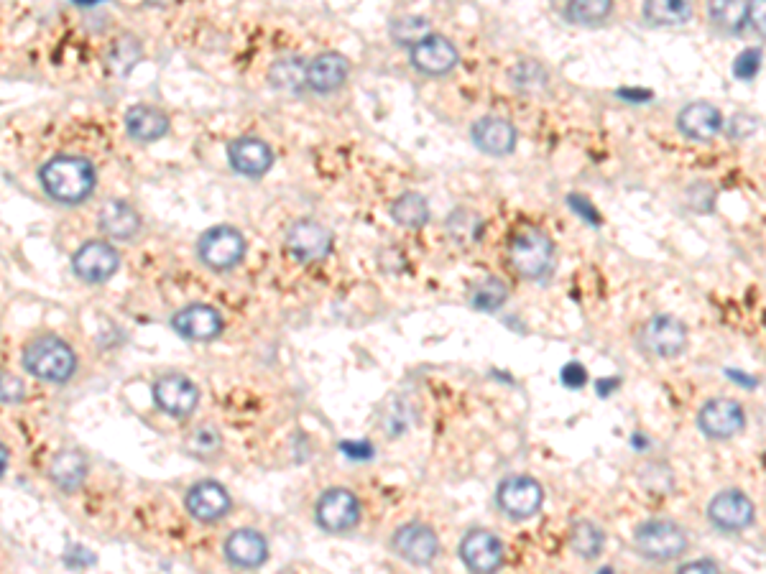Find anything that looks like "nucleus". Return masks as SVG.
Listing matches in <instances>:
<instances>
[{"instance_id":"4c0bfd02","label":"nucleus","mask_w":766,"mask_h":574,"mask_svg":"<svg viewBox=\"0 0 766 574\" xmlns=\"http://www.w3.org/2000/svg\"><path fill=\"white\" fill-rule=\"evenodd\" d=\"M138 59H141V44H138V39L123 36L121 41H115L113 52H110V62H113V67L118 69V72H131L138 64Z\"/></svg>"},{"instance_id":"cd10ccee","label":"nucleus","mask_w":766,"mask_h":574,"mask_svg":"<svg viewBox=\"0 0 766 574\" xmlns=\"http://www.w3.org/2000/svg\"><path fill=\"white\" fill-rule=\"evenodd\" d=\"M641 18L654 29H675L692 18V0H644Z\"/></svg>"},{"instance_id":"58836bf2","label":"nucleus","mask_w":766,"mask_h":574,"mask_svg":"<svg viewBox=\"0 0 766 574\" xmlns=\"http://www.w3.org/2000/svg\"><path fill=\"white\" fill-rule=\"evenodd\" d=\"M761 69V49L756 46H749L744 52L738 54L736 62H733V74H736V80L741 82H751L759 74Z\"/></svg>"},{"instance_id":"c756f323","label":"nucleus","mask_w":766,"mask_h":574,"mask_svg":"<svg viewBox=\"0 0 766 574\" xmlns=\"http://www.w3.org/2000/svg\"><path fill=\"white\" fill-rule=\"evenodd\" d=\"M391 220L406 230H419L429 222L427 197L419 192H404L391 202Z\"/></svg>"},{"instance_id":"a878e982","label":"nucleus","mask_w":766,"mask_h":574,"mask_svg":"<svg viewBox=\"0 0 766 574\" xmlns=\"http://www.w3.org/2000/svg\"><path fill=\"white\" fill-rule=\"evenodd\" d=\"M126 133L136 143H156L169 133L172 123H169V115L164 110L154 108V105H133L126 113Z\"/></svg>"},{"instance_id":"ddd939ff","label":"nucleus","mask_w":766,"mask_h":574,"mask_svg":"<svg viewBox=\"0 0 766 574\" xmlns=\"http://www.w3.org/2000/svg\"><path fill=\"white\" fill-rule=\"evenodd\" d=\"M708 521L723 534H741L756 521V506L744 490L726 488L708 503Z\"/></svg>"},{"instance_id":"ea45409f","label":"nucleus","mask_w":766,"mask_h":574,"mask_svg":"<svg viewBox=\"0 0 766 574\" xmlns=\"http://www.w3.org/2000/svg\"><path fill=\"white\" fill-rule=\"evenodd\" d=\"M746 26L766 41V0H746Z\"/></svg>"},{"instance_id":"473e14b6","label":"nucleus","mask_w":766,"mask_h":574,"mask_svg":"<svg viewBox=\"0 0 766 574\" xmlns=\"http://www.w3.org/2000/svg\"><path fill=\"white\" fill-rule=\"evenodd\" d=\"M708 16L721 34H741L746 29V0H710Z\"/></svg>"},{"instance_id":"2eb2a0df","label":"nucleus","mask_w":766,"mask_h":574,"mask_svg":"<svg viewBox=\"0 0 766 574\" xmlns=\"http://www.w3.org/2000/svg\"><path fill=\"white\" fill-rule=\"evenodd\" d=\"M284 245L294 261L315 263L330 256L332 233L325 228V225H322V222L304 217V220H297L289 225Z\"/></svg>"},{"instance_id":"1a4fd4ad","label":"nucleus","mask_w":766,"mask_h":574,"mask_svg":"<svg viewBox=\"0 0 766 574\" xmlns=\"http://www.w3.org/2000/svg\"><path fill=\"white\" fill-rule=\"evenodd\" d=\"M389 546L396 557L404 559L412 567H432L442 549L437 531L422 521L401 523L399 529L391 534Z\"/></svg>"},{"instance_id":"f3484780","label":"nucleus","mask_w":766,"mask_h":574,"mask_svg":"<svg viewBox=\"0 0 766 574\" xmlns=\"http://www.w3.org/2000/svg\"><path fill=\"white\" fill-rule=\"evenodd\" d=\"M184 508L195 521L218 523L233 511V498L223 483L205 478L189 485L187 495H184Z\"/></svg>"},{"instance_id":"423d86ee","label":"nucleus","mask_w":766,"mask_h":574,"mask_svg":"<svg viewBox=\"0 0 766 574\" xmlns=\"http://www.w3.org/2000/svg\"><path fill=\"white\" fill-rule=\"evenodd\" d=\"M690 345V330L675 314H654L639 330V347L659 360H675Z\"/></svg>"},{"instance_id":"dca6fc26","label":"nucleus","mask_w":766,"mask_h":574,"mask_svg":"<svg viewBox=\"0 0 766 574\" xmlns=\"http://www.w3.org/2000/svg\"><path fill=\"white\" fill-rule=\"evenodd\" d=\"M169 327L187 342H212L225 330L223 314L210 304H187L169 319Z\"/></svg>"},{"instance_id":"a18cd8bd","label":"nucleus","mask_w":766,"mask_h":574,"mask_svg":"<svg viewBox=\"0 0 766 574\" xmlns=\"http://www.w3.org/2000/svg\"><path fill=\"white\" fill-rule=\"evenodd\" d=\"M618 97H624V100H631V103H644V100H649V92H641V90H618Z\"/></svg>"},{"instance_id":"f257e3e1","label":"nucleus","mask_w":766,"mask_h":574,"mask_svg":"<svg viewBox=\"0 0 766 574\" xmlns=\"http://www.w3.org/2000/svg\"><path fill=\"white\" fill-rule=\"evenodd\" d=\"M39 184L49 199L57 205L77 207L82 205L98 184L95 166L82 156H54L39 169Z\"/></svg>"},{"instance_id":"f704fd0d","label":"nucleus","mask_w":766,"mask_h":574,"mask_svg":"<svg viewBox=\"0 0 766 574\" xmlns=\"http://www.w3.org/2000/svg\"><path fill=\"white\" fill-rule=\"evenodd\" d=\"M269 82L276 90L297 92L307 87V64L299 57H284L276 59L269 67Z\"/></svg>"},{"instance_id":"b1692460","label":"nucleus","mask_w":766,"mask_h":574,"mask_svg":"<svg viewBox=\"0 0 766 574\" xmlns=\"http://www.w3.org/2000/svg\"><path fill=\"white\" fill-rule=\"evenodd\" d=\"M141 215L126 199H108L98 212V228L110 240H131L141 233Z\"/></svg>"},{"instance_id":"f8f14e48","label":"nucleus","mask_w":766,"mask_h":574,"mask_svg":"<svg viewBox=\"0 0 766 574\" xmlns=\"http://www.w3.org/2000/svg\"><path fill=\"white\" fill-rule=\"evenodd\" d=\"M121 268V256L108 240H85L72 256V273L87 286H103Z\"/></svg>"},{"instance_id":"9d476101","label":"nucleus","mask_w":766,"mask_h":574,"mask_svg":"<svg viewBox=\"0 0 766 574\" xmlns=\"http://www.w3.org/2000/svg\"><path fill=\"white\" fill-rule=\"evenodd\" d=\"M749 419H746L744 406L738 404L736 398L715 396L708 398L698 411V429L703 437L713 439V442H728L736 439L744 432Z\"/></svg>"},{"instance_id":"f03ea898","label":"nucleus","mask_w":766,"mask_h":574,"mask_svg":"<svg viewBox=\"0 0 766 574\" xmlns=\"http://www.w3.org/2000/svg\"><path fill=\"white\" fill-rule=\"evenodd\" d=\"M21 365L36 381L64 386L77 376V353L59 335L39 332L23 345Z\"/></svg>"},{"instance_id":"72a5a7b5","label":"nucleus","mask_w":766,"mask_h":574,"mask_svg":"<svg viewBox=\"0 0 766 574\" xmlns=\"http://www.w3.org/2000/svg\"><path fill=\"white\" fill-rule=\"evenodd\" d=\"M506 299H509V289L501 279L496 276H488V279L478 281V284L470 289L468 294V304L475 309V312H498V309L504 307Z\"/></svg>"},{"instance_id":"5701e85b","label":"nucleus","mask_w":766,"mask_h":574,"mask_svg":"<svg viewBox=\"0 0 766 574\" xmlns=\"http://www.w3.org/2000/svg\"><path fill=\"white\" fill-rule=\"evenodd\" d=\"M350 77V62L338 52H320L307 62V87L317 95L340 90Z\"/></svg>"},{"instance_id":"6e6552de","label":"nucleus","mask_w":766,"mask_h":574,"mask_svg":"<svg viewBox=\"0 0 766 574\" xmlns=\"http://www.w3.org/2000/svg\"><path fill=\"white\" fill-rule=\"evenodd\" d=\"M363 518V506L358 495L348 488L322 490L315 503V523L325 534H348Z\"/></svg>"},{"instance_id":"7ed1b4c3","label":"nucleus","mask_w":766,"mask_h":574,"mask_svg":"<svg viewBox=\"0 0 766 574\" xmlns=\"http://www.w3.org/2000/svg\"><path fill=\"white\" fill-rule=\"evenodd\" d=\"M634 549L646 562L669 564L685 557V552L690 549V536L677 521L649 518V521L636 526Z\"/></svg>"},{"instance_id":"c03bdc74","label":"nucleus","mask_w":766,"mask_h":574,"mask_svg":"<svg viewBox=\"0 0 766 574\" xmlns=\"http://www.w3.org/2000/svg\"><path fill=\"white\" fill-rule=\"evenodd\" d=\"M695 569H705V572H718V564L713 559H698V562H685L680 564V572H695Z\"/></svg>"},{"instance_id":"37998d69","label":"nucleus","mask_w":766,"mask_h":574,"mask_svg":"<svg viewBox=\"0 0 766 574\" xmlns=\"http://www.w3.org/2000/svg\"><path fill=\"white\" fill-rule=\"evenodd\" d=\"M567 202H570L572 210L578 212V215L583 217L585 222H590L593 228H598V225H601V215H598V210H595V207L590 205L588 199L580 197V194H570V199H567Z\"/></svg>"},{"instance_id":"39448f33","label":"nucleus","mask_w":766,"mask_h":574,"mask_svg":"<svg viewBox=\"0 0 766 574\" xmlns=\"http://www.w3.org/2000/svg\"><path fill=\"white\" fill-rule=\"evenodd\" d=\"M248 243L243 233L233 225H215L207 228L197 240V258L205 268L215 273L233 271L246 258Z\"/></svg>"},{"instance_id":"7c9ffc66","label":"nucleus","mask_w":766,"mask_h":574,"mask_svg":"<svg viewBox=\"0 0 766 574\" xmlns=\"http://www.w3.org/2000/svg\"><path fill=\"white\" fill-rule=\"evenodd\" d=\"M447 235L452 238V243L460 245V248H470L478 240L483 238V217L478 212L468 210V207H458L452 210L450 217L445 220Z\"/></svg>"},{"instance_id":"49530a36","label":"nucleus","mask_w":766,"mask_h":574,"mask_svg":"<svg viewBox=\"0 0 766 574\" xmlns=\"http://www.w3.org/2000/svg\"><path fill=\"white\" fill-rule=\"evenodd\" d=\"M8 470V447H6V444H3V472H6Z\"/></svg>"},{"instance_id":"79ce46f5","label":"nucleus","mask_w":766,"mask_h":574,"mask_svg":"<svg viewBox=\"0 0 766 574\" xmlns=\"http://www.w3.org/2000/svg\"><path fill=\"white\" fill-rule=\"evenodd\" d=\"M26 396V388H23V381L8 370H3V404H18Z\"/></svg>"},{"instance_id":"412c9836","label":"nucleus","mask_w":766,"mask_h":574,"mask_svg":"<svg viewBox=\"0 0 766 574\" xmlns=\"http://www.w3.org/2000/svg\"><path fill=\"white\" fill-rule=\"evenodd\" d=\"M470 138H473L478 151H483L486 156L501 159V156L514 154L519 133H516L511 120L498 118V115H483V118L475 120L473 128H470Z\"/></svg>"},{"instance_id":"2f4dec72","label":"nucleus","mask_w":766,"mask_h":574,"mask_svg":"<svg viewBox=\"0 0 766 574\" xmlns=\"http://www.w3.org/2000/svg\"><path fill=\"white\" fill-rule=\"evenodd\" d=\"M613 16V0H567L565 18L572 26L598 29Z\"/></svg>"},{"instance_id":"a211bd4d","label":"nucleus","mask_w":766,"mask_h":574,"mask_svg":"<svg viewBox=\"0 0 766 574\" xmlns=\"http://www.w3.org/2000/svg\"><path fill=\"white\" fill-rule=\"evenodd\" d=\"M409 62L424 77H445L458 67L460 54L450 39L429 34L409 49Z\"/></svg>"},{"instance_id":"4be33fe9","label":"nucleus","mask_w":766,"mask_h":574,"mask_svg":"<svg viewBox=\"0 0 766 574\" xmlns=\"http://www.w3.org/2000/svg\"><path fill=\"white\" fill-rule=\"evenodd\" d=\"M723 126H726V120H723L721 110L715 108L713 103H705V100L687 103L685 108L677 113V131H680L687 141H713V138L723 131Z\"/></svg>"},{"instance_id":"aec40b11","label":"nucleus","mask_w":766,"mask_h":574,"mask_svg":"<svg viewBox=\"0 0 766 574\" xmlns=\"http://www.w3.org/2000/svg\"><path fill=\"white\" fill-rule=\"evenodd\" d=\"M228 164L241 177H266L274 166V151L266 141L253 136H241L228 143Z\"/></svg>"},{"instance_id":"c85d7f7f","label":"nucleus","mask_w":766,"mask_h":574,"mask_svg":"<svg viewBox=\"0 0 766 574\" xmlns=\"http://www.w3.org/2000/svg\"><path fill=\"white\" fill-rule=\"evenodd\" d=\"M570 549L583 562H595L606 549V531L590 518H578L570 526Z\"/></svg>"},{"instance_id":"0eeeda50","label":"nucleus","mask_w":766,"mask_h":574,"mask_svg":"<svg viewBox=\"0 0 766 574\" xmlns=\"http://www.w3.org/2000/svg\"><path fill=\"white\" fill-rule=\"evenodd\" d=\"M544 506V488L532 475H509L496 488V508L511 521H529Z\"/></svg>"},{"instance_id":"20e7f679","label":"nucleus","mask_w":766,"mask_h":574,"mask_svg":"<svg viewBox=\"0 0 766 574\" xmlns=\"http://www.w3.org/2000/svg\"><path fill=\"white\" fill-rule=\"evenodd\" d=\"M555 263V240L544 230L519 228L509 240V266L524 281H542Z\"/></svg>"},{"instance_id":"6ab92c4d","label":"nucleus","mask_w":766,"mask_h":574,"mask_svg":"<svg viewBox=\"0 0 766 574\" xmlns=\"http://www.w3.org/2000/svg\"><path fill=\"white\" fill-rule=\"evenodd\" d=\"M223 557L235 569H258L269 562V539L256 529H235L225 536Z\"/></svg>"},{"instance_id":"9b49d317","label":"nucleus","mask_w":766,"mask_h":574,"mask_svg":"<svg viewBox=\"0 0 766 574\" xmlns=\"http://www.w3.org/2000/svg\"><path fill=\"white\" fill-rule=\"evenodd\" d=\"M151 398L161 414L187 419L200 406V388L184 373H164L151 383Z\"/></svg>"},{"instance_id":"4468645a","label":"nucleus","mask_w":766,"mask_h":574,"mask_svg":"<svg viewBox=\"0 0 766 574\" xmlns=\"http://www.w3.org/2000/svg\"><path fill=\"white\" fill-rule=\"evenodd\" d=\"M458 557L470 572H496L506 559V546L501 536L488 529H470L458 544Z\"/></svg>"},{"instance_id":"c9c22d12","label":"nucleus","mask_w":766,"mask_h":574,"mask_svg":"<svg viewBox=\"0 0 766 574\" xmlns=\"http://www.w3.org/2000/svg\"><path fill=\"white\" fill-rule=\"evenodd\" d=\"M389 34H391V39H394V44L409 46V49H412L414 44H419L422 39H427V36L432 34V29H429L427 18L401 16V18H394V21H391Z\"/></svg>"},{"instance_id":"393cba45","label":"nucleus","mask_w":766,"mask_h":574,"mask_svg":"<svg viewBox=\"0 0 766 574\" xmlns=\"http://www.w3.org/2000/svg\"><path fill=\"white\" fill-rule=\"evenodd\" d=\"M87 475H90V460L80 449H59L52 457L49 465V480L57 485L62 493H77L85 485Z\"/></svg>"},{"instance_id":"e433bc0d","label":"nucleus","mask_w":766,"mask_h":574,"mask_svg":"<svg viewBox=\"0 0 766 574\" xmlns=\"http://www.w3.org/2000/svg\"><path fill=\"white\" fill-rule=\"evenodd\" d=\"M511 85L521 92H542L547 87V72L534 59H524L511 69Z\"/></svg>"},{"instance_id":"bb28decb","label":"nucleus","mask_w":766,"mask_h":574,"mask_svg":"<svg viewBox=\"0 0 766 574\" xmlns=\"http://www.w3.org/2000/svg\"><path fill=\"white\" fill-rule=\"evenodd\" d=\"M182 447L189 457H195L197 462H215L223 457L225 439L218 424L212 421H200L192 429H187L182 439Z\"/></svg>"},{"instance_id":"a19ab883","label":"nucleus","mask_w":766,"mask_h":574,"mask_svg":"<svg viewBox=\"0 0 766 574\" xmlns=\"http://www.w3.org/2000/svg\"><path fill=\"white\" fill-rule=\"evenodd\" d=\"M560 381L562 386H567L570 391H578V388H583L585 383H588V370H585L583 363H575V360H572V363L562 365Z\"/></svg>"}]
</instances>
